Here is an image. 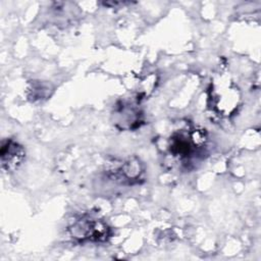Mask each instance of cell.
Returning a JSON list of instances; mask_svg holds the SVG:
<instances>
[{
    "instance_id": "277c9868",
    "label": "cell",
    "mask_w": 261,
    "mask_h": 261,
    "mask_svg": "<svg viewBox=\"0 0 261 261\" xmlns=\"http://www.w3.org/2000/svg\"><path fill=\"white\" fill-rule=\"evenodd\" d=\"M108 175L120 184L134 185L138 184L144 175V166L138 158H128L117 165L114 168H110Z\"/></svg>"
},
{
    "instance_id": "3957f363",
    "label": "cell",
    "mask_w": 261,
    "mask_h": 261,
    "mask_svg": "<svg viewBox=\"0 0 261 261\" xmlns=\"http://www.w3.org/2000/svg\"><path fill=\"white\" fill-rule=\"evenodd\" d=\"M114 125L121 130H134L144 122L143 111L138 101L122 100L118 102L112 113Z\"/></svg>"
},
{
    "instance_id": "5b68a950",
    "label": "cell",
    "mask_w": 261,
    "mask_h": 261,
    "mask_svg": "<svg viewBox=\"0 0 261 261\" xmlns=\"http://www.w3.org/2000/svg\"><path fill=\"white\" fill-rule=\"evenodd\" d=\"M1 166L5 171L16 170L25 158V150L22 145L12 139L3 140L0 150Z\"/></svg>"
},
{
    "instance_id": "6da1fadb",
    "label": "cell",
    "mask_w": 261,
    "mask_h": 261,
    "mask_svg": "<svg viewBox=\"0 0 261 261\" xmlns=\"http://www.w3.org/2000/svg\"><path fill=\"white\" fill-rule=\"evenodd\" d=\"M208 137L205 129L185 124L170 133L164 143V155L171 166L191 170L204 160Z\"/></svg>"
},
{
    "instance_id": "7a4b0ae2",
    "label": "cell",
    "mask_w": 261,
    "mask_h": 261,
    "mask_svg": "<svg viewBox=\"0 0 261 261\" xmlns=\"http://www.w3.org/2000/svg\"><path fill=\"white\" fill-rule=\"evenodd\" d=\"M69 236L77 243H104L111 236L108 224L96 217L83 215L75 218L68 226Z\"/></svg>"
}]
</instances>
